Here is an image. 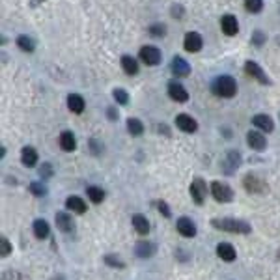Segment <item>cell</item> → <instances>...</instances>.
<instances>
[{"label": "cell", "mask_w": 280, "mask_h": 280, "mask_svg": "<svg viewBox=\"0 0 280 280\" xmlns=\"http://www.w3.org/2000/svg\"><path fill=\"white\" fill-rule=\"evenodd\" d=\"M211 226L220 232H228V234H250L252 230L249 222L237 220V218H213Z\"/></svg>", "instance_id": "obj_1"}, {"label": "cell", "mask_w": 280, "mask_h": 280, "mask_svg": "<svg viewBox=\"0 0 280 280\" xmlns=\"http://www.w3.org/2000/svg\"><path fill=\"white\" fill-rule=\"evenodd\" d=\"M213 92L217 93L218 97H234L236 93H237V83H236V79L234 77H230V75H220L215 79V83H213Z\"/></svg>", "instance_id": "obj_2"}, {"label": "cell", "mask_w": 280, "mask_h": 280, "mask_svg": "<svg viewBox=\"0 0 280 280\" xmlns=\"http://www.w3.org/2000/svg\"><path fill=\"white\" fill-rule=\"evenodd\" d=\"M211 194L220 204H228V202L234 200V191L230 189V185L220 183V181H213L211 183Z\"/></svg>", "instance_id": "obj_3"}, {"label": "cell", "mask_w": 280, "mask_h": 280, "mask_svg": "<svg viewBox=\"0 0 280 280\" xmlns=\"http://www.w3.org/2000/svg\"><path fill=\"white\" fill-rule=\"evenodd\" d=\"M206 194H208V185H206V181H204L202 177L193 179V183H191V196H193V200H194V204L202 206Z\"/></svg>", "instance_id": "obj_4"}, {"label": "cell", "mask_w": 280, "mask_h": 280, "mask_svg": "<svg viewBox=\"0 0 280 280\" xmlns=\"http://www.w3.org/2000/svg\"><path fill=\"white\" fill-rule=\"evenodd\" d=\"M138 56H140V60L146 65H157L161 62V51L157 47H153V45H144L140 49V52H138Z\"/></svg>", "instance_id": "obj_5"}, {"label": "cell", "mask_w": 280, "mask_h": 280, "mask_svg": "<svg viewBox=\"0 0 280 280\" xmlns=\"http://www.w3.org/2000/svg\"><path fill=\"white\" fill-rule=\"evenodd\" d=\"M245 71H247V75H250L252 79H256L259 84H271L269 77L265 75V71H263L256 62H252V60H249V62L245 64Z\"/></svg>", "instance_id": "obj_6"}, {"label": "cell", "mask_w": 280, "mask_h": 280, "mask_svg": "<svg viewBox=\"0 0 280 280\" xmlns=\"http://www.w3.org/2000/svg\"><path fill=\"white\" fill-rule=\"evenodd\" d=\"M168 95H170V99H174L177 103H185L189 99V92L183 88V84H179L177 81H172L168 84Z\"/></svg>", "instance_id": "obj_7"}, {"label": "cell", "mask_w": 280, "mask_h": 280, "mask_svg": "<svg viewBox=\"0 0 280 280\" xmlns=\"http://www.w3.org/2000/svg\"><path fill=\"white\" fill-rule=\"evenodd\" d=\"M183 47L185 51L189 52H198L202 47H204V42H202V36L198 32H189L183 40Z\"/></svg>", "instance_id": "obj_8"}, {"label": "cell", "mask_w": 280, "mask_h": 280, "mask_svg": "<svg viewBox=\"0 0 280 280\" xmlns=\"http://www.w3.org/2000/svg\"><path fill=\"white\" fill-rule=\"evenodd\" d=\"M176 228H177V232L183 236V237H194V236H196V224H194L191 218H187V217L177 218Z\"/></svg>", "instance_id": "obj_9"}, {"label": "cell", "mask_w": 280, "mask_h": 280, "mask_svg": "<svg viewBox=\"0 0 280 280\" xmlns=\"http://www.w3.org/2000/svg\"><path fill=\"white\" fill-rule=\"evenodd\" d=\"M170 71L174 73V77H187L191 73V65L181 56H174L172 64H170Z\"/></svg>", "instance_id": "obj_10"}, {"label": "cell", "mask_w": 280, "mask_h": 280, "mask_svg": "<svg viewBox=\"0 0 280 280\" xmlns=\"http://www.w3.org/2000/svg\"><path fill=\"white\" fill-rule=\"evenodd\" d=\"M176 125L181 129V131H185V133H194V131L198 129L196 120L189 114H177L176 116Z\"/></svg>", "instance_id": "obj_11"}, {"label": "cell", "mask_w": 280, "mask_h": 280, "mask_svg": "<svg viewBox=\"0 0 280 280\" xmlns=\"http://www.w3.org/2000/svg\"><path fill=\"white\" fill-rule=\"evenodd\" d=\"M239 165H241V153L236 151V150H230L228 153H226V157H224V161H222L224 172H226V174H232Z\"/></svg>", "instance_id": "obj_12"}, {"label": "cell", "mask_w": 280, "mask_h": 280, "mask_svg": "<svg viewBox=\"0 0 280 280\" xmlns=\"http://www.w3.org/2000/svg\"><path fill=\"white\" fill-rule=\"evenodd\" d=\"M220 28L222 32L226 34V36H236L239 32V24H237V19L234 17V15H224L222 19H220Z\"/></svg>", "instance_id": "obj_13"}, {"label": "cell", "mask_w": 280, "mask_h": 280, "mask_svg": "<svg viewBox=\"0 0 280 280\" xmlns=\"http://www.w3.org/2000/svg\"><path fill=\"white\" fill-rule=\"evenodd\" d=\"M247 142L252 150H265V146H267V140H265V136L261 135L259 131H249V135H247Z\"/></svg>", "instance_id": "obj_14"}, {"label": "cell", "mask_w": 280, "mask_h": 280, "mask_svg": "<svg viewBox=\"0 0 280 280\" xmlns=\"http://www.w3.org/2000/svg\"><path fill=\"white\" fill-rule=\"evenodd\" d=\"M217 256L226 263H232L236 259V249L230 243H218L217 245Z\"/></svg>", "instance_id": "obj_15"}, {"label": "cell", "mask_w": 280, "mask_h": 280, "mask_svg": "<svg viewBox=\"0 0 280 280\" xmlns=\"http://www.w3.org/2000/svg\"><path fill=\"white\" fill-rule=\"evenodd\" d=\"M243 185H245V189L249 193H263L265 191V183L261 179H258L256 176H252V174H249V176L243 179Z\"/></svg>", "instance_id": "obj_16"}, {"label": "cell", "mask_w": 280, "mask_h": 280, "mask_svg": "<svg viewBox=\"0 0 280 280\" xmlns=\"http://www.w3.org/2000/svg\"><path fill=\"white\" fill-rule=\"evenodd\" d=\"M252 124L256 125L259 131H265V133H271V131L275 129V124H273L271 116L267 114H256L252 118Z\"/></svg>", "instance_id": "obj_17"}, {"label": "cell", "mask_w": 280, "mask_h": 280, "mask_svg": "<svg viewBox=\"0 0 280 280\" xmlns=\"http://www.w3.org/2000/svg\"><path fill=\"white\" fill-rule=\"evenodd\" d=\"M56 226H58V230L69 234V232L75 230V222H73L71 215H67V213H56Z\"/></svg>", "instance_id": "obj_18"}, {"label": "cell", "mask_w": 280, "mask_h": 280, "mask_svg": "<svg viewBox=\"0 0 280 280\" xmlns=\"http://www.w3.org/2000/svg\"><path fill=\"white\" fill-rule=\"evenodd\" d=\"M21 161L24 166H36V163H38V151L32 148V146H24L21 150Z\"/></svg>", "instance_id": "obj_19"}, {"label": "cell", "mask_w": 280, "mask_h": 280, "mask_svg": "<svg viewBox=\"0 0 280 280\" xmlns=\"http://www.w3.org/2000/svg\"><path fill=\"white\" fill-rule=\"evenodd\" d=\"M65 208L69 209V211H73V213L83 215L84 211H86V202L79 196H69L67 200H65Z\"/></svg>", "instance_id": "obj_20"}, {"label": "cell", "mask_w": 280, "mask_h": 280, "mask_svg": "<svg viewBox=\"0 0 280 280\" xmlns=\"http://www.w3.org/2000/svg\"><path fill=\"white\" fill-rule=\"evenodd\" d=\"M67 107H69L71 112L81 114L84 110V107H86V103H84V99L79 93H71V95H67Z\"/></svg>", "instance_id": "obj_21"}, {"label": "cell", "mask_w": 280, "mask_h": 280, "mask_svg": "<svg viewBox=\"0 0 280 280\" xmlns=\"http://www.w3.org/2000/svg\"><path fill=\"white\" fill-rule=\"evenodd\" d=\"M58 142H60V148L64 151H73L77 148V140H75V135L71 131H64L60 138H58Z\"/></svg>", "instance_id": "obj_22"}, {"label": "cell", "mask_w": 280, "mask_h": 280, "mask_svg": "<svg viewBox=\"0 0 280 280\" xmlns=\"http://www.w3.org/2000/svg\"><path fill=\"white\" fill-rule=\"evenodd\" d=\"M155 245L153 243H138L136 245V249H135V252H136V256L138 258H151L153 254H155Z\"/></svg>", "instance_id": "obj_23"}, {"label": "cell", "mask_w": 280, "mask_h": 280, "mask_svg": "<svg viewBox=\"0 0 280 280\" xmlns=\"http://www.w3.org/2000/svg\"><path fill=\"white\" fill-rule=\"evenodd\" d=\"M32 228H34V236H36L38 239H45L47 236H49V232H51V230H49V222H47V220H43V218H38V220L34 222V226H32Z\"/></svg>", "instance_id": "obj_24"}, {"label": "cell", "mask_w": 280, "mask_h": 280, "mask_svg": "<svg viewBox=\"0 0 280 280\" xmlns=\"http://www.w3.org/2000/svg\"><path fill=\"white\" fill-rule=\"evenodd\" d=\"M122 67H124V71L127 75H136L138 73V62H136L133 56H129V54L122 56Z\"/></svg>", "instance_id": "obj_25"}, {"label": "cell", "mask_w": 280, "mask_h": 280, "mask_svg": "<svg viewBox=\"0 0 280 280\" xmlns=\"http://www.w3.org/2000/svg\"><path fill=\"white\" fill-rule=\"evenodd\" d=\"M133 228L138 232V234H148L150 232V222L144 215H133Z\"/></svg>", "instance_id": "obj_26"}, {"label": "cell", "mask_w": 280, "mask_h": 280, "mask_svg": "<svg viewBox=\"0 0 280 280\" xmlns=\"http://www.w3.org/2000/svg\"><path fill=\"white\" fill-rule=\"evenodd\" d=\"M86 194H88V198L92 200L93 204H101L105 200V193L103 189H99L97 185H90L88 189H86Z\"/></svg>", "instance_id": "obj_27"}, {"label": "cell", "mask_w": 280, "mask_h": 280, "mask_svg": "<svg viewBox=\"0 0 280 280\" xmlns=\"http://www.w3.org/2000/svg\"><path fill=\"white\" fill-rule=\"evenodd\" d=\"M127 131L133 136H140L144 133V125H142L140 120H136V118H129V120H127Z\"/></svg>", "instance_id": "obj_28"}, {"label": "cell", "mask_w": 280, "mask_h": 280, "mask_svg": "<svg viewBox=\"0 0 280 280\" xmlns=\"http://www.w3.org/2000/svg\"><path fill=\"white\" fill-rule=\"evenodd\" d=\"M17 47L24 52H34L36 43H34V40L28 38V36H19V38H17Z\"/></svg>", "instance_id": "obj_29"}, {"label": "cell", "mask_w": 280, "mask_h": 280, "mask_svg": "<svg viewBox=\"0 0 280 280\" xmlns=\"http://www.w3.org/2000/svg\"><path fill=\"white\" fill-rule=\"evenodd\" d=\"M245 8L249 13H259L263 10V0H245Z\"/></svg>", "instance_id": "obj_30"}, {"label": "cell", "mask_w": 280, "mask_h": 280, "mask_svg": "<svg viewBox=\"0 0 280 280\" xmlns=\"http://www.w3.org/2000/svg\"><path fill=\"white\" fill-rule=\"evenodd\" d=\"M148 32H150V36H153V38H163L166 34V26L161 24V22H155V24H151V26L148 28Z\"/></svg>", "instance_id": "obj_31"}, {"label": "cell", "mask_w": 280, "mask_h": 280, "mask_svg": "<svg viewBox=\"0 0 280 280\" xmlns=\"http://www.w3.org/2000/svg\"><path fill=\"white\" fill-rule=\"evenodd\" d=\"M30 193L34 196H45L47 194V187L40 183V181H34V183H30Z\"/></svg>", "instance_id": "obj_32"}, {"label": "cell", "mask_w": 280, "mask_h": 280, "mask_svg": "<svg viewBox=\"0 0 280 280\" xmlns=\"http://www.w3.org/2000/svg\"><path fill=\"white\" fill-rule=\"evenodd\" d=\"M114 99L120 105L129 103V95H127V92H125V90H122V88H116V90H114Z\"/></svg>", "instance_id": "obj_33"}, {"label": "cell", "mask_w": 280, "mask_h": 280, "mask_svg": "<svg viewBox=\"0 0 280 280\" xmlns=\"http://www.w3.org/2000/svg\"><path fill=\"white\" fill-rule=\"evenodd\" d=\"M265 40H267V38H265V34L261 30H256L252 34V45H256V47H261V45L265 43Z\"/></svg>", "instance_id": "obj_34"}, {"label": "cell", "mask_w": 280, "mask_h": 280, "mask_svg": "<svg viewBox=\"0 0 280 280\" xmlns=\"http://www.w3.org/2000/svg\"><path fill=\"white\" fill-rule=\"evenodd\" d=\"M10 252H11L10 241H8L6 237H2V239H0V256H2V258H6Z\"/></svg>", "instance_id": "obj_35"}, {"label": "cell", "mask_w": 280, "mask_h": 280, "mask_svg": "<svg viewBox=\"0 0 280 280\" xmlns=\"http://www.w3.org/2000/svg\"><path fill=\"white\" fill-rule=\"evenodd\" d=\"M105 263H107V265H112V267H124V263L118 258H114V256H107V258H105Z\"/></svg>", "instance_id": "obj_36"}, {"label": "cell", "mask_w": 280, "mask_h": 280, "mask_svg": "<svg viewBox=\"0 0 280 280\" xmlns=\"http://www.w3.org/2000/svg\"><path fill=\"white\" fill-rule=\"evenodd\" d=\"M52 166L49 165V163H45V165L40 168V176L42 177H51L52 176V170H51Z\"/></svg>", "instance_id": "obj_37"}, {"label": "cell", "mask_w": 280, "mask_h": 280, "mask_svg": "<svg viewBox=\"0 0 280 280\" xmlns=\"http://www.w3.org/2000/svg\"><path fill=\"white\" fill-rule=\"evenodd\" d=\"M157 208H159V211H161V213H163V215H165L166 218L170 217V208L166 206L163 200H159V202H157Z\"/></svg>", "instance_id": "obj_38"}, {"label": "cell", "mask_w": 280, "mask_h": 280, "mask_svg": "<svg viewBox=\"0 0 280 280\" xmlns=\"http://www.w3.org/2000/svg\"><path fill=\"white\" fill-rule=\"evenodd\" d=\"M4 280H26L22 277L21 273H6L4 275Z\"/></svg>", "instance_id": "obj_39"}, {"label": "cell", "mask_w": 280, "mask_h": 280, "mask_svg": "<svg viewBox=\"0 0 280 280\" xmlns=\"http://www.w3.org/2000/svg\"><path fill=\"white\" fill-rule=\"evenodd\" d=\"M172 15H179V19H183V17H181V15H183V8H181V6H174V8H172Z\"/></svg>", "instance_id": "obj_40"}, {"label": "cell", "mask_w": 280, "mask_h": 280, "mask_svg": "<svg viewBox=\"0 0 280 280\" xmlns=\"http://www.w3.org/2000/svg\"><path fill=\"white\" fill-rule=\"evenodd\" d=\"M42 2H45V0H30V6L32 8H36V6H40Z\"/></svg>", "instance_id": "obj_41"}, {"label": "cell", "mask_w": 280, "mask_h": 280, "mask_svg": "<svg viewBox=\"0 0 280 280\" xmlns=\"http://www.w3.org/2000/svg\"><path fill=\"white\" fill-rule=\"evenodd\" d=\"M108 116H110V118H116V112H114V108H108Z\"/></svg>", "instance_id": "obj_42"}, {"label": "cell", "mask_w": 280, "mask_h": 280, "mask_svg": "<svg viewBox=\"0 0 280 280\" xmlns=\"http://www.w3.org/2000/svg\"><path fill=\"white\" fill-rule=\"evenodd\" d=\"M52 280H64L62 277H56V279H52Z\"/></svg>", "instance_id": "obj_43"}]
</instances>
